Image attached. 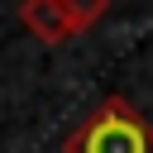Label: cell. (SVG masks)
<instances>
[{
  "label": "cell",
  "mask_w": 153,
  "mask_h": 153,
  "mask_svg": "<svg viewBox=\"0 0 153 153\" xmlns=\"http://www.w3.org/2000/svg\"><path fill=\"white\" fill-rule=\"evenodd\" d=\"M62 153H153V124L124 96H105L67 134Z\"/></svg>",
  "instance_id": "cell-1"
},
{
  "label": "cell",
  "mask_w": 153,
  "mask_h": 153,
  "mask_svg": "<svg viewBox=\"0 0 153 153\" xmlns=\"http://www.w3.org/2000/svg\"><path fill=\"white\" fill-rule=\"evenodd\" d=\"M19 24H24L38 43H48V48H57V43L76 38V29H72V19H67V5H62V0H19Z\"/></svg>",
  "instance_id": "cell-2"
},
{
  "label": "cell",
  "mask_w": 153,
  "mask_h": 153,
  "mask_svg": "<svg viewBox=\"0 0 153 153\" xmlns=\"http://www.w3.org/2000/svg\"><path fill=\"white\" fill-rule=\"evenodd\" d=\"M62 5H67V19H72L76 33H86L91 24H100V14L110 10V0H62Z\"/></svg>",
  "instance_id": "cell-3"
}]
</instances>
